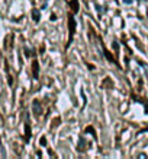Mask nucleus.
<instances>
[{
    "mask_svg": "<svg viewBox=\"0 0 148 159\" xmlns=\"http://www.w3.org/2000/svg\"><path fill=\"white\" fill-rule=\"evenodd\" d=\"M34 111H35V114H39V112H41V110H39V104L36 101L34 102Z\"/></svg>",
    "mask_w": 148,
    "mask_h": 159,
    "instance_id": "nucleus-3",
    "label": "nucleus"
},
{
    "mask_svg": "<svg viewBox=\"0 0 148 159\" xmlns=\"http://www.w3.org/2000/svg\"><path fill=\"white\" fill-rule=\"evenodd\" d=\"M34 76L38 77V61H34Z\"/></svg>",
    "mask_w": 148,
    "mask_h": 159,
    "instance_id": "nucleus-2",
    "label": "nucleus"
},
{
    "mask_svg": "<svg viewBox=\"0 0 148 159\" xmlns=\"http://www.w3.org/2000/svg\"><path fill=\"white\" fill-rule=\"evenodd\" d=\"M39 143H41L42 146L47 145V140H45V137H41V140H39Z\"/></svg>",
    "mask_w": 148,
    "mask_h": 159,
    "instance_id": "nucleus-5",
    "label": "nucleus"
},
{
    "mask_svg": "<svg viewBox=\"0 0 148 159\" xmlns=\"http://www.w3.org/2000/svg\"><path fill=\"white\" fill-rule=\"evenodd\" d=\"M122 2H124L125 5H131L132 3V0H122Z\"/></svg>",
    "mask_w": 148,
    "mask_h": 159,
    "instance_id": "nucleus-6",
    "label": "nucleus"
},
{
    "mask_svg": "<svg viewBox=\"0 0 148 159\" xmlns=\"http://www.w3.org/2000/svg\"><path fill=\"white\" fill-rule=\"evenodd\" d=\"M32 18H34V20H39V12L38 10H34V12H32Z\"/></svg>",
    "mask_w": 148,
    "mask_h": 159,
    "instance_id": "nucleus-4",
    "label": "nucleus"
},
{
    "mask_svg": "<svg viewBox=\"0 0 148 159\" xmlns=\"http://www.w3.org/2000/svg\"><path fill=\"white\" fill-rule=\"evenodd\" d=\"M73 35H74V19L71 16L70 18V38H73Z\"/></svg>",
    "mask_w": 148,
    "mask_h": 159,
    "instance_id": "nucleus-1",
    "label": "nucleus"
}]
</instances>
